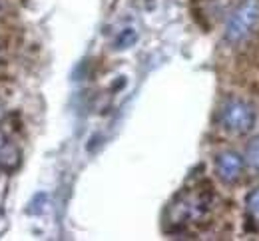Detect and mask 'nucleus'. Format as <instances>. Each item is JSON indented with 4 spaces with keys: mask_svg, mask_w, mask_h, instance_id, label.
<instances>
[{
    "mask_svg": "<svg viewBox=\"0 0 259 241\" xmlns=\"http://www.w3.org/2000/svg\"><path fill=\"white\" fill-rule=\"evenodd\" d=\"M0 8H2V4H0Z\"/></svg>",
    "mask_w": 259,
    "mask_h": 241,
    "instance_id": "nucleus-10",
    "label": "nucleus"
},
{
    "mask_svg": "<svg viewBox=\"0 0 259 241\" xmlns=\"http://www.w3.org/2000/svg\"><path fill=\"white\" fill-rule=\"evenodd\" d=\"M215 172L220 175L222 181L226 183H235L241 173H243V160L239 154L235 152H224L218 156V162H215Z\"/></svg>",
    "mask_w": 259,
    "mask_h": 241,
    "instance_id": "nucleus-4",
    "label": "nucleus"
},
{
    "mask_svg": "<svg viewBox=\"0 0 259 241\" xmlns=\"http://www.w3.org/2000/svg\"><path fill=\"white\" fill-rule=\"evenodd\" d=\"M245 206H247V215H249L251 223H253L255 227H259V187L247 196Z\"/></svg>",
    "mask_w": 259,
    "mask_h": 241,
    "instance_id": "nucleus-8",
    "label": "nucleus"
},
{
    "mask_svg": "<svg viewBox=\"0 0 259 241\" xmlns=\"http://www.w3.org/2000/svg\"><path fill=\"white\" fill-rule=\"evenodd\" d=\"M255 122V114L251 110V106L241 100H229L222 110V124L227 132L241 136L247 134L253 128Z\"/></svg>",
    "mask_w": 259,
    "mask_h": 241,
    "instance_id": "nucleus-3",
    "label": "nucleus"
},
{
    "mask_svg": "<svg viewBox=\"0 0 259 241\" xmlns=\"http://www.w3.org/2000/svg\"><path fill=\"white\" fill-rule=\"evenodd\" d=\"M259 22V0H243L229 16L226 24V40L237 44L251 34Z\"/></svg>",
    "mask_w": 259,
    "mask_h": 241,
    "instance_id": "nucleus-1",
    "label": "nucleus"
},
{
    "mask_svg": "<svg viewBox=\"0 0 259 241\" xmlns=\"http://www.w3.org/2000/svg\"><path fill=\"white\" fill-rule=\"evenodd\" d=\"M245 160H247L249 168H253L255 172H259V136L249 139V143L245 148Z\"/></svg>",
    "mask_w": 259,
    "mask_h": 241,
    "instance_id": "nucleus-6",
    "label": "nucleus"
},
{
    "mask_svg": "<svg viewBox=\"0 0 259 241\" xmlns=\"http://www.w3.org/2000/svg\"><path fill=\"white\" fill-rule=\"evenodd\" d=\"M20 150L14 141H10V138L6 134L0 132V168L6 172H14L20 166Z\"/></svg>",
    "mask_w": 259,
    "mask_h": 241,
    "instance_id": "nucleus-5",
    "label": "nucleus"
},
{
    "mask_svg": "<svg viewBox=\"0 0 259 241\" xmlns=\"http://www.w3.org/2000/svg\"><path fill=\"white\" fill-rule=\"evenodd\" d=\"M138 40V32L134 28H124L114 40V48L116 50H126L130 46H134V42Z\"/></svg>",
    "mask_w": 259,
    "mask_h": 241,
    "instance_id": "nucleus-7",
    "label": "nucleus"
},
{
    "mask_svg": "<svg viewBox=\"0 0 259 241\" xmlns=\"http://www.w3.org/2000/svg\"><path fill=\"white\" fill-rule=\"evenodd\" d=\"M209 194L203 191H190L178 196V200L171 204L169 211L176 223H186V221H197L201 219L207 209H209Z\"/></svg>",
    "mask_w": 259,
    "mask_h": 241,
    "instance_id": "nucleus-2",
    "label": "nucleus"
},
{
    "mask_svg": "<svg viewBox=\"0 0 259 241\" xmlns=\"http://www.w3.org/2000/svg\"><path fill=\"white\" fill-rule=\"evenodd\" d=\"M2 114H4V104H2V100H0V118H2Z\"/></svg>",
    "mask_w": 259,
    "mask_h": 241,
    "instance_id": "nucleus-9",
    "label": "nucleus"
}]
</instances>
